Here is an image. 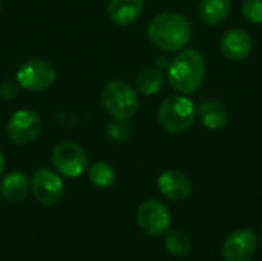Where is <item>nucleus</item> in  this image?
<instances>
[{
	"label": "nucleus",
	"mask_w": 262,
	"mask_h": 261,
	"mask_svg": "<svg viewBox=\"0 0 262 261\" xmlns=\"http://www.w3.org/2000/svg\"><path fill=\"white\" fill-rule=\"evenodd\" d=\"M149 40L161 51L175 52L184 49L192 37L189 20L173 11L157 14L147 26Z\"/></svg>",
	"instance_id": "1"
},
{
	"label": "nucleus",
	"mask_w": 262,
	"mask_h": 261,
	"mask_svg": "<svg viewBox=\"0 0 262 261\" xmlns=\"http://www.w3.org/2000/svg\"><path fill=\"white\" fill-rule=\"evenodd\" d=\"M170 86L180 94L195 92L206 78V62L200 51L190 48L178 52L167 66Z\"/></svg>",
	"instance_id": "2"
},
{
	"label": "nucleus",
	"mask_w": 262,
	"mask_h": 261,
	"mask_svg": "<svg viewBox=\"0 0 262 261\" xmlns=\"http://www.w3.org/2000/svg\"><path fill=\"white\" fill-rule=\"evenodd\" d=\"M101 103L115 120H129L138 111L137 91L124 80H111L101 91Z\"/></svg>",
	"instance_id": "3"
},
{
	"label": "nucleus",
	"mask_w": 262,
	"mask_h": 261,
	"mask_svg": "<svg viewBox=\"0 0 262 261\" xmlns=\"http://www.w3.org/2000/svg\"><path fill=\"white\" fill-rule=\"evenodd\" d=\"M196 118L195 103L184 95H170L158 108V123L172 134L187 131Z\"/></svg>",
	"instance_id": "4"
},
{
	"label": "nucleus",
	"mask_w": 262,
	"mask_h": 261,
	"mask_svg": "<svg viewBox=\"0 0 262 261\" xmlns=\"http://www.w3.org/2000/svg\"><path fill=\"white\" fill-rule=\"evenodd\" d=\"M51 160L55 171L66 178H78L89 168V157L86 149L71 140L55 145L51 154Z\"/></svg>",
	"instance_id": "5"
},
{
	"label": "nucleus",
	"mask_w": 262,
	"mask_h": 261,
	"mask_svg": "<svg viewBox=\"0 0 262 261\" xmlns=\"http://www.w3.org/2000/svg\"><path fill=\"white\" fill-rule=\"evenodd\" d=\"M57 78V71L48 60L43 58H29L23 62L17 72L15 80L20 88H25L31 92H41L49 89Z\"/></svg>",
	"instance_id": "6"
},
{
	"label": "nucleus",
	"mask_w": 262,
	"mask_h": 261,
	"mask_svg": "<svg viewBox=\"0 0 262 261\" xmlns=\"http://www.w3.org/2000/svg\"><path fill=\"white\" fill-rule=\"evenodd\" d=\"M32 197L43 206H54L64 195V183L58 172L49 168H38L31 177Z\"/></svg>",
	"instance_id": "7"
},
{
	"label": "nucleus",
	"mask_w": 262,
	"mask_h": 261,
	"mask_svg": "<svg viewBox=\"0 0 262 261\" xmlns=\"http://www.w3.org/2000/svg\"><path fill=\"white\" fill-rule=\"evenodd\" d=\"M41 132V118L32 109L15 111L6 123V135L15 145H29Z\"/></svg>",
	"instance_id": "8"
},
{
	"label": "nucleus",
	"mask_w": 262,
	"mask_h": 261,
	"mask_svg": "<svg viewBox=\"0 0 262 261\" xmlns=\"http://www.w3.org/2000/svg\"><path fill=\"white\" fill-rule=\"evenodd\" d=\"M137 223L150 237L164 235L170 228V211L158 200H146L137 209Z\"/></svg>",
	"instance_id": "9"
},
{
	"label": "nucleus",
	"mask_w": 262,
	"mask_h": 261,
	"mask_svg": "<svg viewBox=\"0 0 262 261\" xmlns=\"http://www.w3.org/2000/svg\"><path fill=\"white\" fill-rule=\"evenodd\" d=\"M258 237L255 231L244 228L232 232L223 243V258L224 261H250L256 252Z\"/></svg>",
	"instance_id": "10"
},
{
	"label": "nucleus",
	"mask_w": 262,
	"mask_h": 261,
	"mask_svg": "<svg viewBox=\"0 0 262 261\" xmlns=\"http://www.w3.org/2000/svg\"><path fill=\"white\" fill-rule=\"evenodd\" d=\"M157 186L166 198L173 200V202H183V200L189 198L192 194L190 178L184 172L175 171V169L164 171L158 177Z\"/></svg>",
	"instance_id": "11"
},
{
	"label": "nucleus",
	"mask_w": 262,
	"mask_h": 261,
	"mask_svg": "<svg viewBox=\"0 0 262 261\" xmlns=\"http://www.w3.org/2000/svg\"><path fill=\"white\" fill-rule=\"evenodd\" d=\"M253 49V40L250 34L241 28H232L224 32L221 38V51L224 57L233 62L246 60Z\"/></svg>",
	"instance_id": "12"
},
{
	"label": "nucleus",
	"mask_w": 262,
	"mask_h": 261,
	"mask_svg": "<svg viewBox=\"0 0 262 261\" xmlns=\"http://www.w3.org/2000/svg\"><path fill=\"white\" fill-rule=\"evenodd\" d=\"M31 191V180L23 171H11L0 182V195L9 203H20Z\"/></svg>",
	"instance_id": "13"
},
{
	"label": "nucleus",
	"mask_w": 262,
	"mask_h": 261,
	"mask_svg": "<svg viewBox=\"0 0 262 261\" xmlns=\"http://www.w3.org/2000/svg\"><path fill=\"white\" fill-rule=\"evenodd\" d=\"M144 9V0H109L107 15L111 22L120 26H127L140 18Z\"/></svg>",
	"instance_id": "14"
},
{
	"label": "nucleus",
	"mask_w": 262,
	"mask_h": 261,
	"mask_svg": "<svg viewBox=\"0 0 262 261\" xmlns=\"http://www.w3.org/2000/svg\"><path fill=\"white\" fill-rule=\"evenodd\" d=\"M196 115L207 129H220L229 122L227 108L220 102H206L196 109Z\"/></svg>",
	"instance_id": "15"
},
{
	"label": "nucleus",
	"mask_w": 262,
	"mask_h": 261,
	"mask_svg": "<svg viewBox=\"0 0 262 261\" xmlns=\"http://www.w3.org/2000/svg\"><path fill=\"white\" fill-rule=\"evenodd\" d=\"M232 9L230 0H201L200 2V17L207 25H220L223 23Z\"/></svg>",
	"instance_id": "16"
},
{
	"label": "nucleus",
	"mask_w": 262,
	"mask_h": 261,
	"mask_svg": "<svg viewBox=\"0 0 262 261\" xmlns=\"http://www.w3.org/2000/svg\"><path fill=\"white\" fill-rule=\"evenodd\" d=\"M164 85V75L158 68H144L135 77V91L143 95H155Z\"/></svg>",
	"instance_id": "17"
},
{
	"label": "nucleus",
	"mask_w": 262,
	"mask_h": 261,
	"mask_svg": "<svg viewBox=\"0 0 262 261\" xmlns=\"http://www.w3.org/2000/svg\"><path fill=\"white\" fill-rule=\"evenodd\" d=\"M88 178L92 186L98 189H107L117 182V171L107 162H95L88 168Z\"/></svg>",
	"instance_id": "18"
},
{
	"label": "nucleus",
	"mask_w": 262,
	"mask_h": 261,
	"mask_svg": "<svg viewBox=\"0 0 262 261\" xmlns=\"http://www.w3.org/2000/svg\"><path fill=\"white\" fill-rule=\"evenodd\" d=\"M164 248L166 251L173 255L184 258L190 254L192 251V240L190 237L181 231V229H169L166 232V240H164Z\"/></svg>",
	"instance_id": "19"
},
{
	"label": "nucleus",
	"mask_w": 262,
	"mask_h": 261,
	"mask_svg": "<svg viewBox=\"0 0 262 261\" xmlns=\"http://www.w3.org/2000/svg\"><path fill=\"white\" fill-rule=\"evenodd\" d=\"M132 134V128L129 120H112L106 125V135L111 142L123 143L126 142Z\"/></svg>",
	"instance_id": "20"
},
{
	"label": "nucleus",
	"mask_w": 262,
	"mask_h": 261,
	"mask_svg": "<svg viewBox=\"0 0 262 261\" xmlns=\"http://www.w3.org/2000/svg\"><path fill=\"white\" fill-rule=\"evenodd\" d=\"M241 11L252 23H262V0H243Z\"/></svg>",
	"instance_id": "21"
},
{
	"label": "nucleus",
	"mask_w": 262,
	"mask_h": 261,
	"mask_svg": "<svg viewBox=\"0 0 262 261\" xmlns=\"http://www.w3.org/2000/svg\"><path fill=\"white\" fill-rule=\"evenodd\" d=\"M18 91H20V85L17 83V80H3L0 83V98L3 102H9L15 98L18 95Z\"/></svg>",
	"instance_id": "22"
},
{
	"label": "nucleus",
	"mask_w": 262,
	"mask_h": 261,
	"mask_svg": "<svg viewBox=\"0 0 262 261\" xmlns=\"http://www.w3.org/2000/svg\"><path fill=\"white\" fill-rule=\"evenodd\" d=\"M157 66H158V68H167V66H169V60L164 58V57H158V58H157Z\"/></svg>",
	"instance_id": "23"
},
{
	"label": "nucleus",
	"mask_w": 262,
	"mask_h": 261,
	"mask_svg": "<svg viewBox=\"0 0 262 261\" xmlns=\"http://www.w3.org/2000/svg\"><path fill=\"white\" fill-rule=\"evenodd\" d=\"M5 166H6V160H5V155H3V152L0 151V174H3V171H5Z\"/></svg>",
	"instance_id": "24"
},
{
	"label": "nucleus",
	"mask_w": 262,
	"mask_h": 261,
	"mask_svg": "<svg viewBox=\"0 0 262 261\" xmlns=\"http://www.w3.org/2000/svg\"><path fill=\"white\" fill-rule=\"evenodd\" d=\"M261 243H262V234H261Z\"/></svg>",
	"instance_id": "25"
},
{
	"label": "nucleus",
	"mask_w": 262,
	"mask_h": 261,
	"mask_svg": "<svg viewBox=\"0 0 262 261\" xmlns=\"http://www.w3.org/2000/svg\"><path fill=\"white\" fill-rule=\"evenodd\" d=\"M0 8H2V3H0Z\"/></svg>",
	"instance_id": "26"
}]
</instances>
